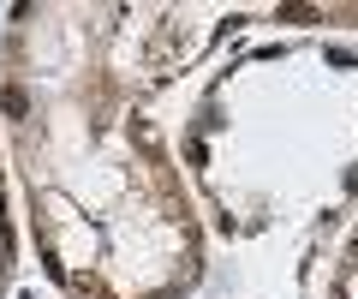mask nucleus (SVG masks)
<instances>
[{"label": "nucleus", "instance_id": "1", "mask_svg": "<svg viewBox=\"0 0 358 299\" xmlns=\"http://www.w3.org/2000/svg\"><path fill=\"white\" fill-rule=\"evenodd\" d=\"M203 13L24 6L6 42V132L42 270L72 299H185L203 270L197 216L150 120L155 90L203 54Z\"/></svg>", "mask_w": 358, "mask_h": 299}, {"label": "nucleus", "instance_id": "2", "mask_svg": "<svg viewBox=\"0 0 358 299\" xmlns=\"http://www.w3.org/2000/svg\"><path fill=\"white\" fill-rule=\"evenodd\" d=\"M13 281V221H6V180H0V293Z\"/></svg>", "mask_w": 358, "mask_h": 299}]
</instances>
